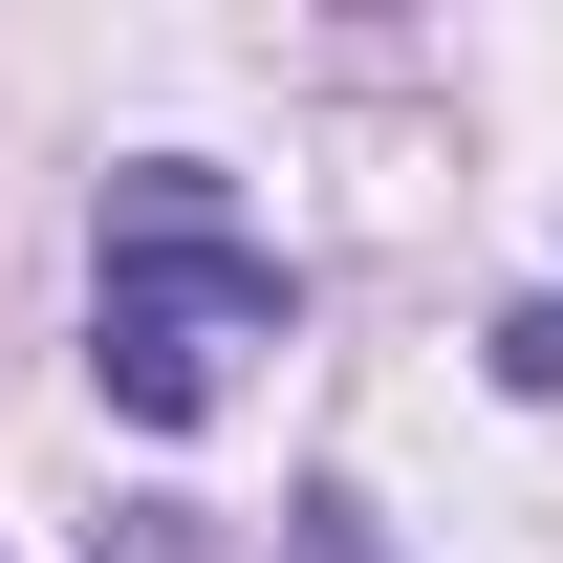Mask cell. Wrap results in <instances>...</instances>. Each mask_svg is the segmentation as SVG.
<instances>
[{
  "label": "cell",
  "instance_id": "obj_1",
  "mask_svg": "<svg viewBox=\"0 0 563 563\" xmlns=\"http://www.w3.org/2000/svg\"><path fill=\"white\" fill-rule=\"evenodd\" d=\"M282 325H303V303H282V261L196 196V174H131V196H109V261H87V368H109V412H131V433H196L217 390L282 347Z\"/></svg>",
  "mask_w": 563,
  "mask_h": 563
},
{
  "label": "cell",
  "instance_id": "obj_2",
  "mask_svg": "<svg viewBox=\"0 0 563 563\" xmlns=\"http://www.w3.org/2000/svg\"><path fill=\"white\" fill-rule=\"evenodd\" d=\"M303 542H325V563H368V498H303Z\"/></svg>",
  "mask_w": 563,
  "mask_h": 563
}]
</instances>
